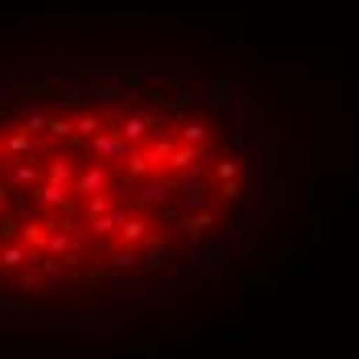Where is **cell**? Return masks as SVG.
<instances>
[{
    "label": "cell",
    "instance_id": "cell-1",
    "mask_svg": "<svg viewBox=\"0 0 359 359\" xmlns=\"http://www.w3.org/2000/svg\"><path fill=\"white\" fill-rule=\"evenodd\" d=\"M252 161L194 108L67 104L0 124V289H120L203 260L244 223Z\"/></svg>",
    "mask_w": 359,
    "mask_h": 359
}]
</instances>
